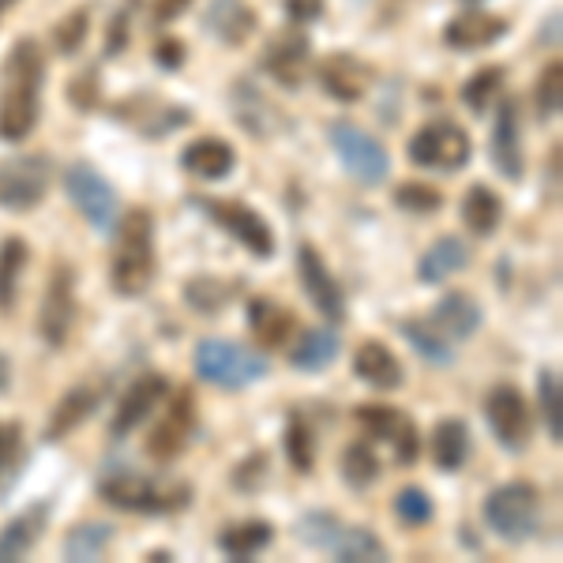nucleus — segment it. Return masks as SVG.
<instances>
[{"label": "nucleus", "mask_w": 563, "mask_h": 563, "mask_svg": "<svg viewBox=\"0 0 563 563\" xmlns=\"http://www.w3.org/2000/svg\"><path fill=\"white\" fill-rule=\"evenodd\" d=\"M4 76H8V90H4V98H0V140L20 143L34 132L38 109H42L38 95H42L45 65H42L38 45L31 38L15 42L12 57H8V65H4Z\"/></svg>", "instance_id": "obj_1"}, {"label": "nucleus", "mask_w": 563, "mask_h": 563, "mask_svg": "<svg viewBox=\"0 0 563 563\" xmlns=\"http://www.w3.org/2000/svg\"><path fill=\"white\" fill-rule=\"evenodd\" d=\"M117 249L109 263V282L121 297H143L154 282V214L129 211L117 222Z\"/></svg>", "instance_id": "obj_2"}, {"label": "nucleus", "mask_w": 563, "mask_h": 563, "mask_svg": "<svg viewBox=\"0 0 563 563\" xmlns=\"http://www.w3.org/2000/svg\"><path fill=\"white\" fill-rule=\"evenodd\" d=\"M98 496L117 511L132 515H169L192 504V488L188 485H158V481L129 474V470H109L98 481Z\"/></svg>", "instance_id": "obj_3"}, {"label": "nucleus", "mask_w": 563, "mask_h": 563, "mask_svg": "<svg viewBox=\"0 0 563 563\" xmlns=\"http://www.w3.org/2000/svg\"><path fill=\"white\" fill-rule=\"evenodd\" d=\"M196 376L222 390H244L267 376L271 361L233 339H203L196 346Z\"/></svg>", "instance_id": "obj_4"}, {"label": "nucleus", "mask_w": 563, "mask_h": 563, "mask_svg": "<svg viewBox=\"0 0 563 563\" xmlns=\"http://www.w3.org/2000/svg\"><path fill=\"white\" fill-rule=\"evenodd\" d=\"M485 522L507 544L530 541L541 526V493L533 485H526V481L493 488L485 499Z\"/></svg>", "instance_id": "obj_5"}, {"label": "nucleus", "mask_w": 563, "mask_h": 563, "mask_svg": "<svg viewBox=\"0 0 563 563\" xmlns=\"http://www.w3.org/2000/svg\"><path fill=\"white\" fill-rule=\"evenodd\" d=\"M327 140H331L339 162L346 166V174L357 180V185H384L390 174V154L376 135H368L365 129H357L353 121H334L327 129Z\"/></svg>", "instance_id": "obj_6"}, {"label": "nucleus", "mask_w": 563, "mask_h": 563, "mask_svg": "<svg viewBox=\"0 0 563 563\" xmlns=\"http://www.w3.org/2000/svg\"><path fill=\"white\" fill-rule=\"evenodd\" d=\"M53 185V162L45 154H15L0 162V211H34Z\"/></svg>", "instance_id": "obj_7"}, {"label": "nucleus", "mask_w": 563, "mask_h": 563, "mask_svg": "<svg viewBox=\"0 0 563 563\" xmlns=\"http://www.w3.org/2000/svg\"><path fill=\"white\" fill-rule=\"evenodd\" d=\"M65 192L76 203V211L95 225L98 233H113L117 222H121V199H117V188L98 174L87 162H76V166L65 169Z\"/></svg>", "instance_id": "obj_8"}, {"label": "nucleus", "mask_w": 563, "mask_h": 563, "mask_svg": "<svg viewBox=\"0 0 563 563\" xmlns=\"http://www.w3.org/2000/svg\"><path fill=\"white\" fill-rule=\"evenodd\" d=\"M196 211H203L211 222L222 225L233 241L244 244L256 260H271L275 256V233L263 222V214H256L252 207L233 203V199H211V196H192Z\"/></svg>", "instance_id": "obj_9"}, {"label": "nucleus", "mask_w": 563, "mask_h": 563, "mask_svg": "<svg viewBox=\"0 0 563 563\" xmlns=\"http://www.w3.org/2000/svg\"><path fill=\"white\" fill-rule=\"evenodd\" d=\"M410 162L413 166H424V169H443V174H455L470 162L474 154V143H470L466 129H459L455 121H432L424 129L413 132L410 140Z\"/></svg>", "instance_id": "obj_10"}, {"label": "nucleus", "mask_w": 563, "mask_h": 563, "mask_svg": "<svg viewBox=\"0 0 563 563\" xmlns=\"http://www.w3.org/2000/svg\"><path fill=\"white\" fill-rule=\"evenodd\" d=\"M71 323H76V271L68 263H57L38 308V331L49 346H65Z\"/></svg>", "instance_id": "obj_11"}, {"label": "nucleus", "mask_w": 563, "mask_h": 563, "mask_svg": "<svg viewBox=\"0 0 563 563\" xmlns=\"http://www.w3.org/2000/svg\"><path fill=\"white\" fill-rule=\"evenodd\" d=\"M485 421L504 451H526V443H530V410H526V398L519 387L499 384L488 390Z\"/></svg>", "instance_id": "obj_12"}, {"label": "nucleus", "mask_w": 563, "mask_h": 563, "mask_svg": "<svg viewBox=\"0 0 563 563\" xmlns=\"http://www.w3.org/2000/svg\"><path fill=\"white\" fill-rule=\"evenodd\" d=\"M297 275H301L308 301L320 308V316L327 323H334V327L346 323V297H342L339 278L327 271L323 256L312 249V244H301V249H297Z\"/></svg>", "instance_id": "obj_13"}, {"label": "nucleus", "mask_w": 563, "mask_h": 563, "mask_svg": "<svg viewBox=\"0 0 563 563\" xmlns=\"http://www.w3.org/2000/svg\"><path fill=\"white\" fill-rule=\"evenodd\" d=\"M496 169L504 180H522L526 174V158H522V121H519V102L504 98L496 106L493 117V143H488Z\"/></svg>", "instance_id": "obj_14"}, {"label": "nucleus", "mask_w": 563, "mask_h": 563, "mask_svg": "<svg viewBox=\"0 0 563 563\" xmlns=\"http://www.w3.org/2000/svg\"><path fill=\"white\" fill-rule=\"evenodd\" d=\"M196 429V398L188 390H177L169 410L162 413V421L154 424L151 440H147V455L158 462L177 459L188 448V435Z\"/></svg>", "instance_id": "obj_15"}, {"label": "nucleus", "mask_w": 563, "mask_h": 563, "mask_svg": "<svg viewBox=\"0 0 563 563\" xmlns=\"http://www.w3.org/2000/svg\"><path fill=\"white\" fill-rule=\"evenodd\" d=\"M357 421L365 424L368 435H376V440H387L395 443V459L402 462V466H410L417 459V451H421V435H417V424L410 417H402L395 410V406H357Z\"/></svg>", "instance_id": "obj_16"}, {"label": "nucleus", "mask_w": 563, "mask_h": 563, "mask_svg": "<svg viewBox=\"0 0 563 563\" xmlns=\"http://www.w3.org/2000/svg\"><path fill=\"white\" fill-rule=\"evenodd\" d=\"M166 395H169V379L162 376V372H147V376H140L129 390H124L121 406H117L113 421H109V432L121 440V435H129L132 429H140V424L158 410V402Z\"/></svg>", "instance_id": "obj_17"}, {"label": "nucleus", "mask_w": 563, "mask_h": 563, "mask_svg": "<svg viewBox=\"0 0 563 563\" xmlns=\"http://www.w3.org/2000/svg\"><path fill=\"white\" fill-rule=\"evenodd\" d=\"M230 106H233V117H238L241 129L249 135H256V140H271L275 132L286 129V117H282L275 102H271L256 84H249V79H238V84H233Z\"/></svg>", "instance_id": "obj_18"}, {"label": "nucleus", "mask_w": 563, "mask_h": 563, "mask_svg": "<svg viewBox=\"0 0 563 563\" xmlns=\"http://www.w3.org/2000/svg\"><path fill=\"white\" fill-rule=\"evenodd\" d=\"M504 34H507V20L504 15H488V12H462L443 26V42L462 53L485 49V45L499 42Z\"/></svg>", "instance_id": "obj_19"}, {"label": "nucleus", "mask_w": 563, "mask_h": 563, "mask_svg": "<svg viewBox=\"0 0 563 563\" xmlns=\"http://www.w3.org/2000/svg\"><path fill=\"white\" fill-rule=\"evenodd\" d=\"M180 166L199 180H222L238 166V151L225 140H214V135H199V140H192L180 151Z\"/></svg>", "instance_id": "obj_20"}, {"label": "nucleus", "mask_w": 563, "mask_h": 563, "mask_svg": "<svg viewBox=\"0 0 563 563\" xmlns=\"http://www.w3.org/2000/svg\"><path fill=\"white\" fill-rule=\"evenodd\" d=\"M308 53H312V45H308L305 34L286 31V34H278V38H271L267 53H263V68H267L282 87H297L305 76Z\"/></svg>", "instance_id": "obj_21"}, {"label": "nucleus", "mask_w": 563, "mask_h": 563, "mask_svg": "<svg viewBox=\"0 0 563 563\" xmlns=\"http://www.w3.org/2000/svg\"><path fill=\"white\" fill-rule=\"evenodd\" d=\"M320 84L331 98H339V102H361L368 90V68L361 65L357 57H350V53H334V57H327L320 65Z\"/></svg>", "instance_id": "obj_22"}, {"label": "nucleus", "mask_w": 563, "mask_h": 563, "mask_svg": "<svg viewBox=\"0 0 563 563\" xmlns=\"http://www.w3.org/2000/svg\"><path fill=\"white\" fill-rule=\"evenodd\" d=\"M203 26L225 45H244L256 34V12L244 0H211L203 15Z\"/></svg>", "instance_id": "obj_23"}, {"label": "nucleus", "mask_w": 563, "mask_h": 563, "mask_svg": "<svg viewBox=\"0 0 563 563\" xmlns=\"http://www.w3.org/2000/svg\"><path fill=\"white\" fill-rule=\"evenodd\" d=\"M481 320H485V312H481V305L470 294H448L429 316V323L451 342H462V339H470V334H477Z\"/></svg>", "instance_id": "obj_24"}, {"label": "nucleus", "mask_w": 563, "mask_h": 563, "mask_svg": "<svg viewBox=\"0 0 563 563\" xmlns=\"http://www.w3.org/2000/svg\"><path fill=\"white\" fill-rule=\"evenodd\" d=\"M353 372H357V379H365V384L376 390L402 387V365H398V357L387 350V342H379V339L361 342L357 357H353Z\"/></svg>", "instance_id": "obj_25"}, {"label": "nucleus", "mask_w": 563, "mask_h": 563, "mask_svg": "<svg viewBox=\"0 0 563 563\" xmlns=\"http://www.w3.org/2000/svg\"><path fill=\"white\" fill-rule=\"evenodd\" d=\"M249 327H252V339L260 342L263 350H278L289 342V334H294V312L289 308H282L278 301H267V297H256V301L249 305Z\"/></svg>", "instance_id": "obj_26"}, {"label": "nucleus", "mask_w": 563, "mask_h": 563, "mask_svg": "<svg viewBox=\"0 0 563 563\" xmlns=\"http://www.w3.org/2000/svg\"><path fill=\"white\" fill-rule=\"evenodd\" d=\"M45 519H49V504H38V507H31V511L15 515V519L0 530V563L23 560L26 552L34 549V541L42 538Z\"/></svg>", "instance_id": "obj_27"}, {"label": "nucleus", "mask_w": 563, "mask_h": 563, "mask_svg": "<svg viewBox=\"0 0 563 563\" xmlns=\"http://www.w3.org/2000/svg\"><path fill=\"white\" fill-rule=\"evenodd\" d=\"M429 451H432V462L443 470V474H455V470L466 466L470 459V429L466 421L459 417H448L432 429V440H429Z\"/></svg>", "instance_id": "obj_28"}, {"label": "nucleus", "mask_w": 563, "mask_h": 563, "mask_svg": "<svg viewBox=\"0 0 563 563\" xmlns=\"http://www.w3.org/2000/svg\"><path fill=\"white\" fill-rule=\"evenodd\" d=\"M462 222L477 238H493L504 222V199H499L488 185H470L462 196Z\"/></svg>", "instance_id": "obj_29"}, {"label": "nucleus", "mask_w": 563, "mask_h": 563, "mask_svg": "<svg viewBox=\"0 0 563 563\" xmlns=\"http://www.w3.org/2000/svg\"><path fill=\"white\" fill-rule=\"evenodd\" d=\"M466 263H470L466 244H462L459 238H440L421 256V263H417V278L429 282V286H440V282H448L451 275H459Z\"/></svg>", "instance_id": "obj_30"}, {"label": "nucleus", "mask_w": 563, "mask_h": 563, "mask_svg": "<svg viewBox=\"0 0 563 563\" xmlns=\"http://www.w3.org/2000/svg\"><path fill=\"white\" fill-rule=\"evenodd\" d=\"M98 402H102V390L71 387L68 395L57 402V410H53V421H49V429H45V435H49V440H60V435L76 432L79 424L98 410Z\"/></svg>", "instance_id": "obj_31"}, {"label": "nucleus", "mask_w": 563, "mask_h": 563, "mask_svg": "<svg viewBox=\"0 0 563 563\" xmlns=\"http://www.w3.org/2000/svg\"><path fill=\"white\" fill-rule=\"evenodd\" d=\"M271 541H275V526L263 522V519H249V522L225 526L222 538H218V549H222L230 560H252L256 552L267 549Z\"/></svg>", "instance_id": "obj_32"}, {"label": "nucleus", "mask_w": 563, "mask_h": 563, "mask_svg": "<svg viewBox=\"0 0 563 563\" xmlns=\"http://www.w3.org/2000/svg\"><path fill=\"white\" fill-rule=\"evenodd\" d=\"M327 552L342 563H384L387 560V544L379 541L376 533L361 530V526H346V522H342L339 538H334V544Z\"/></svg>", "instance_id": "obj_33"}, {"label": "nucleus", "mask_w": 563, "mask_h": 563, "mask_svg": "<svg viewBox=\"0 0 563 563\" xmlns=\"http://www.w3.org/2000/svg\"><path fill=\"white\" fill-rule=\"evenodd\" d=\"M26 260H31V249L20 238L0 241V312H12L15 301H20V278L26 271Z\"/></svg>", "instance_id": "obj_34"}, {"label": "nucleus", "mask_w": 563, "mask_h": 563, "mask_svg": "<svg viewBox=\"0 0 563 563\" xmlns=\"http://www.w3.org/2000/svg\"><path fill=\"white\" fill-rule=\"evenodd\" d=\"M339 357V334L334 331H305L297 350H289V365L297 372H323Z\"/></svg>", "instance_id": "obj_35"}, {"label": "nucleus", "mask_w": 563, "mask_h": 563, "mask_svg": "<svg viewBox=\"0 0 563 563\" xmlns=\"http://www.w3.org/2000/svg\"><path fill=\"white\" fill-rule=\"evenodd\" d=\"M398 331H402V339L410 342V346L421 353L429 365H451V361H455L451 339H443L429 320H402L398 323Z\"/></svg>", "instance_id": "obj_36"}, {"label": "nucleus", "mask_w": 563, "mask_h": 563, "mask_svg": "<svg viewBox=\"0 0 563 563\" xmlns=\"http://www.w3.org/2000/svg\"><path fill=\"white\" fill-rule=\"evenodd\" d=\"M113 544V526L106 522H79L76 530H68L65 538V556L76 563H90Z\"/></svg>", "instance_id": "obj_37"}, {"label": "nucleus", "mask_w": 563, "mask_h": 563, "mask_svg": "<svg viewBox=\"0 0 563 563\" xmlns=\"http://www.w3.org/2000/svg\"><path fill=\"white\" fill-rule=\"evenodd\" d=\"M185 301L192 305L196 312L214 316V312H222V308L233 301V289L225 286L222 278H214V275H196V278L185 282Z\"/></svg>", "instance_id": "obj_38"}, {"label": "nucleus", "mask_w": 563, "mask_h": 563, "mask_svg": "<svg viewBox=\"0 0 563 563\" xmlns=\"http://www.w3.org/2000/svg\"><path fill=\"white\" fill-rule=\"evenodd\" d=\"M282 448H286V459H289V466H294L297 474H312V466H316V435L297 413L289 417Z\"/></svg>", "instance_id": "obj_39"}, {"label": "nucleus", "mask_w": 563, "mask_h": 563, "mask_svg": "<svg viewBox=\"0 0 563 563\" xmlns=\"http://www.w3.org/2000/svg\"><path fill=\"white\" fill-rule=\"evenodd\" d=\"M342 477H346L350 488H368L379 481V459L365 440L346 448V455H342Z\"/></svg>", "instance_id": "obj_40"}, {"label": "nucleus", "mask_w": 563, "mask_h": 563, "mask_svg": "<svg viewBox=\"0 0 563 563\" xmlns=\"http://www.w3.org/2000/svg\"><path fill=\"white\" fill-rule=\"evenodd\" d=\"M538 398H541V417L549 429L552 443H563V395H560V376L544 368L538 376Z\"/></svg>", "instance_id": "obj_41"}, {"label": "nucleus", "mask_w": 563, "mask_h": 563, "mask_svg": "<svg viewBox=\"0 0 563 563\" xmlns=\"http://www.w3.org/2000/svg\"><path fill=\"white\" fill-rule=\"evenodd\" d=\"M499 90H504V68L488 65V68H481L466 79V87H462V102L474 109V113H485V109L496 102Z\"/></svg>", "instance_id": "obj_42"}, {"label": "nucleus", "mask_w": 563, "mask_h": 563, "mask_svg": "<svg viewBox=\"0 0 563 563\" xmlns=\"http://www.w3.org/2000/svg\"><path fill=\"white\" fill-rule=\"evenodd\" d=\"M339 530H342V522L327 511H312V515H305V519H297V541H305L308 549H320V552L331 549Z\"/></svg>", "instance_id": "obj_43"}, {"label": "nucleus", "mask_w": 563, "mask_h": 563, "mask_svg": "<svg viewBox=\"0 0 563 563\" xmlns=\"http://www.w3.org/2000/svg\"><path fill=\"white\" fill-rule=\"evenodd\" d=\"M533 98H538V113L544 117V121H556L560 106H563V68H560V60H552V65L541 71Z\"/></svg>", "instance_id": "obj_44"}, {"label": "nucleus", "mask_w": 563, "mask_h": 563, "mask_svg": "<svg viewBox=\"0 0 563 563\" xmlns=\"http://www.w3.org/2000/svg\"><path fill=\"white\" fill-rule=\"evenodd\" d=\"M395 207H402L410 214H435L443 207V196L435 188L421 185V180H406V185L395 188Z\"/></svg>", "instance_id": "obj_45"}, {"label": "nucleus", "mask_w": 563, "mask_h": 563, "mask_svg": "<svg viewBox=\"0 0 563 563\" xmlns=\"http://www.w3.org/2000/svg\"><path fill=\"white\" fill-rule=\"evenodd\" d=\"M395 515L406 526H424V522H432L435 504H432V496L424 493V488L410 485V488H402V493L395 496Z\"/></svg>", "instance_id": "obj_46"}, {"label": "nucleus", "mask_w": 563, "mask_h": 563, "mask_svg": "<svg viewBox=\"0 0 563 563\" xmlns=\"http://www.w3.org/2000/svg\"><path fill=\"white\" fill-rule=\"evenodd\" d=\"M267 466H271V459L263 455V451H252V455L241 459L238 470H233V488H241V493H260L271 477Z\"/></svg>", "instance_id": "obj_47"}, {"label": "nucleus", "mask_w": 563, "mask_h": 563, "mask_svg": "<svg viewBox=\"0 0 563 563\" xmlns=\"http://www.w3.org/2000/svg\"><path fill=\"white\" fill-rule=\"evenodd\" d=\"M87 34H90L87 12H71L68 20H60V23H57V31H53V45H57V49L65 53V57H71V53L84 49Z\"/></svg>", "instance_id": "obj_48"}, {"label": "nucleus", "mask_w": 563, "mask_h": 563, "mask_svg": "<svg viewBox=\"0 0 563 563\" xmlns=\"http://www.w3.org/2000/svg\"><path fill=\"white\" fill-rule=\"evenodd\" d=\"M185 57H188V49H185V42H177V38H162L154 45V65L166 71H177L185 65Z\"/></svg>", "instance_id": "obj_49"}, {"label": "nucleus", "mask_w": 563, "mask_h": 563, "mask_svg": "<svg viewBox=\"0 0 563 563\" xmlns=\"http://www.w3.org/2000/svg\"><path fill=\"white\" fill-rule=\"evenodd\" d=\"M286 15L294 23H312L323 15V0H286Z\"/></svg>", "instance_id": "obj_50"}, {"label": "nucleus", "mask_w": 563, "mask_h": 563, "mask_svg": "<svg viewBox=\"0 0 563 563\" xmlns=\"http://www.w3.org/2000/svg\"><path fill=\"white\" fill-rule=\"evenodd\" d=\"M188 4H192V0H154V20H158V23H174L177 15L188 12Z\"/></svg>", "instance_id": "obj_51"}, {"label": "nucleus", "mask_w": 563, "mask_h": 563, "mask_svg": "<svg viewBox=\"0 0 563 563\" xmlns=\"http://www.w3.org/2000/svg\"><path fill=\"white\" fill-rule=\"evenodd\" d=\"M15 443H20V429L15 424H0V470L15 455Z\"/></svg>", "instance_id": "obj_52"}, {"label": "nucleus", "mask_w": 563, "mask_h": 563, "mask_svg": "<svg viewBox=\"0 0 563 563\" xmlns=\"http://www.w3.org/2000/svg\"><path fill=\"white\" fill-rule=\"evenodd\" d=\"M124 49V15H117L113 20V31H109V57H117V53Z\"/></svg>", "instance_id": "obj_53"}, {"label": "nucleus", "mask_w": 563, "mask_h": 563, "mask_svg": "<svg viewBox=\"0 0 563 563\" xmlns=\"http://www.w3.org/2000/svg\"><path fill=\"white\" fill-rule=\"evenodd\" d=\"M544 38H552V45L560 42V15H552V20L544 23Z\"/></svg>", "instance_id": "obj_54"}, {"label": "nucleus", "mask_w": 563, "mask_h": 563, "mask_svg": "<svg viewBox=\"0 0 563 563\" xmlns=\"http://www.w3.org/2000/svg\"><path fill=\"white\" fill-rule=\"evenodd\" d=\"M15 4V0H0V15H4L8 12V8H12Z\"/></svg>", "instance_id": "obj_55"}]
</instances>
